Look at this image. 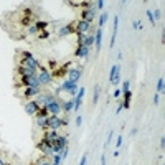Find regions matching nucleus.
<instances>
[{
  "instance_id": "1",
  "label": "nucleus",
  "mask_w": 165,
  "mask_h": 165,
  "mask_svg": "<svg viewBox=\"0 0 165 165\" xmlns=\"http://www.w3.org/2000/svg\"><path fill=\"white\" fill-rule=\"evenodd\" d=\"M17 55H18V58H17V65H20V66H28V68L36 69V71H38V68L41 66L40 59H36L30 51L18 50V51H17Z\"/></svg>"
},
{
  "instance_id": "2",
  "label": "nucleus",
  "mask_w": 165,
  "mask_h": 165,
  "mask_svg": "<svg viewBox=\"0 0 165 165\" xmlns=\"http://www.w3.org/2000/svg\"><path fill=\"white\" fill-rule=\"evenodd\" d=\"M26 89V88H40V81L36 76H18L15 81V89Z\"/></svg>"
},
{
  "instance_id": "3",
  "label": "nucleus",
  "mask_w": 165,
  "mask_h": 165,
  "mask_svg": "<svg viewBox=\"0 0 165 165\" xmlns=\"http://www.w3.org/2000/svg\"><path fill=\"white\" fill-rule=\"evenodd\" d=\"M36 79L40 81V86H48V84H51L53 81V76H51V71L46 68V66H40L38 68V71H36Z\"/></svg>"
},
{
  "instance_id": "4",
  "label": "nucleus",
  "mask_w": 165,
  "mask_h": 165,
  "mask_svg": "<svg viewBox=\"0 0 165 165\" xmlns=\"http://www.w3.org/2000/svg\"><path fill=\"white\" fill-rule=\"evenodd\" d=\"M68 125V121L61 119L59 116H48V124H46V129H51V131H59L61 127Z\"/></svg>"
},
{
  "instance_id": "5",
  "label": "nucleus",
  "mask_w": 165,
  "mask_h": 165,
  "mask_svg": "<svg viewBox=\"0 0 165 165\" xmlns=\"http://www.w3.org/2000/svg\"><path fill=\"white\" fill-rule=\"evenodd\" d=\"M35 147H36V150H38L43 157H46V158H53V155H55V152H53V145L46 144L45 140H41V139H40V142L35 144Z\"/></svg>"
},
{
  "instance_id": "6",
  "label": "nucleus",
  "mask_w": 165,
  "mask_h": 165,
  "mask_svg": "<svg viewBox=\"0 0 165 165\" xmlns=\"http://www.w3.org/2000/svg\"><path fill=\"white\" fill-rule=\"evenodd\" d=\"M59 88H61V91L63 92H68L71 98H76V94H78V91H79L78 83H71V81H68V79H65Z\"/></svg>"
},
{
  "instance_id": "7",
  "label": "nucleus",
  "mask_w": 165,
  "mask_h": 165,
  "mask_svg": "<svg viewBox=\"0 0 165 165\" xmlns=\"http://www.w3.org/2000/svg\"><path fill=\"white\" fill-rule=\"evenodd\" d=\"M96 17H98L96 5L91 7V8H88V10H81V12H79V20H84V22L91 23V25H92V20H96Z\"/></svg>"
},
{
  "instance_id": "8",
  "label": "nucleus",
  "mask_w": 165,
  "mask_h": 165,
  "mask_svg": "<svg viewBox=\"0 0 165 165\" xmlns=\"http://www.w3.org/2000/svg\"><path fill=\"white\" fill-rule=\"evenodd\" d=\"M83 76V68L81 66H74V68H69L68 69V74H66V79L71 81V83H78Z\"/></svg>"
},
{
  "instance_id": "9",
  "label": "nucleus",
  "mask_w": 165,
  "mask_h": 165,
  "mask_svg": "<svg viewBox=\"0 0 165 165\" xmlns=\"http://www.w3.org/2000/svg\"><path fill=\"white\" fill-rule=\"evenodd\" d=\"M89 28H91V23H88L84 20H74V35H86V33L89 32Z\"/></svg>"
},
{
  "instance_id": "10",
  "label": "nucleus",
  "mask_w": 165,
  "mask_h": 165,
  "mask_svg": "<svg viewBox=\"0 0 165 165\" xmlns=\"http://www.w3.org/2000/svg\"><path fill=\"white\" fill-rule=\"evenodd\" d=\"M59 137V132L58 131H51V129H45L43 131V135H41V140H45L46 144L53 145L56 142V139Z\"/></svg>"
},
{
  "instance_id": "11",
  "label": "nucleus",
  "mask_w": 165,
  "mask_h": 165,
  "mask_svg": "<svg viewBox=\"0 0 165 165\" xmlns=\"http://www.w3.org/2000/svg\"><path fill=\"white\" fill-rule=\"evenodd\" d=\"M23 109H25L26 116L35 117V116H36V112H38V109H40V106L36 104V101H35V99H30V101H26V102H25Z\"/></svg>"
},
{
  "instance_id": "12",
  "label": "nucleus",
  "mask_w": 165,
  "mask_h": 165,
  "mask_svg": "<svg viewBox=\"0 0 165 165\" xmlns=\"http://www.w3.org/2000/svg\"><path fill=\"white\" fill-rule=\"evenodd\" d=\"M59 101H61V98H58L56 101H55V102H51V104L45 106L50 116H59V114L63 112V109H61V104H59Z\"/></svg>"
},
{
  "instance_id": "13",
  "label": "nucleus",
  "mask_w": 165,
  "mask_h": 165,
  "mask_svg": "<svg viewBox=\"0 0 165 165\" xmlns=\"http://www.w3.org/2000/svg\"><path fill=\"white\" fill-rule=\"evenodd\" d=\"M15 74L17 76H36V69H32L28 66H15Z\"/></svg>"
},
{
  "instance_id": "14",
  "label": "nucleus",
  "mask_w": 165,
  "mask_h": 165,
  "mask_svg": "<svg viewBox=\"0 0 165 165\" xmlns=\"http://www.w3.org/2000/svg\"><path fill=\"white\" fill-rule=\"evenodd\" d=\"M41 92H43L41 86H40V88H26V89H23V91L20 92L18 96H22V98H36Z\"/></svg>"
},
{
  "instance_id": "15",
  "label": "nucleus",
  "mask_w": 165,
  "mask_h": 165,
  "mask_svg": "<svg viewBox=\"0 0 165 165\" xmlns=\"http://www.w3.org/2000/svg\"><path fill=\"white\" fill-rule=\"evenodd\" d=\"M69 35H74V22L61 26L58 30V38H65V36H69Z\"/></svg>"
},
{
  "instance_id": "16",
  "label": "nucleus",
  "mask_w": 165,
  "mask_h": 165,
  "mask_svg": "<svg viewBox=\"0 0 165 165\" xmlns=\"http://www.w3.org/2000/svg\"><path fill=\"white\" fill-rule=\"evenodd\" d=\"M119 76H121V66L114 65L111 68V74H109V81H111V84L119 86Z\"/></svg>"
},
{
  "instance_id": "17",
  "label": "nucleus",
  "mask_w": 165,
  "mask_h": 165,
  "mask_svg": "<svg viewBox=\"0 0 165 165\" xmlns=\"http://www.w3.org/2000/svg\"><path fill=\"white\" fill-rule=\"evenodd\" d=\"M73 55H74V58H88V55H89V48H86L84 45H78Z\"/></svg>"
},
{
  "instance_id": "18",
  "label": "nucleus",
  "mask_w": 165,
  "mask_h": 165,
  "mask_svg": "<svg viewBox=\"0 0 165 165\" xmlns=\"http://www.w3.org/2000/svg\"><path fill=\"white\" fill-rule=\"evenodd\" d=\"M94 46H96V51H99L102 46V28H98L94 33Z\"/></svg>"
},
{
  "instance_id": "19",
  "label": "nucleus",
  "mask_w": 165,
  "mask_h": 165,
  "mask_svg": "<svg viewBox=\"0 0 165 165\" xmlns=\"http://www.w3.org/2000/svg\"><path fill=\"white\" fill-rule=\"evenodd\" d=\"M59 104H61V109H63V112H71L73 111V106H74V101L71 99H66V101H59Z\"/></svg>"
},
{
  "instance_id": "20",
  "label": "nucleus",
  "mask_w": 165,
  "mask_h": 165,
  "mask_svg": "<svg viewBox=\"0 0 165 165\" xmlns=\"http://www.w3.org/2000/svg\"><path fill=\"white\" fill-rule=\"evenodd\" d=\"M117 25H119V17H116V18H114V25H112V36H111L109 48H112L114 43H116V36H117Z\"/></svg>"
},
{
  "instance_id": "21",
  "label": "nucleus",
  "mask_w": 165,
  "mask_h": 165,
  "mask_svg": "<svg viewBox=\"0 0 165 165\" xmlns=\"http://www.w3.org/2000/svg\"><path fill=\"white\" fill-rule=\"evenodd\" d=\"M46 124H48V117H35V125L41 129V131H45L46 129Z\"/></svg>"
},
{
  "instance_id": "22",
  "label": "nucleus",
  "mask_w": 165,
  "mask_h": 165,
  "mask_svg": "<svg viewBox=\"0 0 165 165\" xmlns=\"http://www.w3.org/2000/svg\"><path fill=\"white\" fill-rule=\"evenodd\" d=\"M48 25H50V23H48L46 20H36V22H35V26L38 28V32H43V30H48Z\"/></svg>"
},
{
  "instance_id": "23",
  "label": "nucleus",
  "mask_w": 165,
  "mask_h": 165,
  "mask_svg": "<svg viewBox=\"0 0 165 165\" xmlns=\"http://www.w3.org/2000/svg\"><path fill=\"white\" fill-rule=\"evenodd\" d=\"M92 45H94V33H86L84 46H86V48H91Z\"/></svg>"
},
{
  "instance_id": "24",
  "label": "nucleus",
  "mask_w": 165,
  "mask_h": 165,
  "mask_svg": "<svg viewBox=\"0 0 165 165\" xmlns=\"http://www.w3.org/2000/svg\"><path fill=\"white\" fill-rule=\"evenodd\" d=\"M107 18H109L107 12H102V13H101V17H99V20H98V28H102V26H104V23L107 22Z\"/></svg>"
},
{
  "instance_id": "25",
  "label": "nucleus",
  "mask_w": 165,
  "mask_h": 165,
  "mask_svg": "<svg viewBox=\"0 0 165 165\" xmlns=\"http://www.w3.org/2000/svg\"><path fill=\"white\" fill-rule=\"evenodd\" d=\"M99 92H101V88H99V84H96V86H94V94H92V104H98Z\"/></svg>"
},
{
  "instance_id": "26",
  "label": "nucleus",
  "mask_w": 165,
  "mask_h": 165,
  "mask_svg": "<svg viewBox=\"0 0 165 165\" xmlns=\"http://www.w3.org/2000/svg\"><path fill=\"white\" fill-rule=\"evenodd\" d=\"M50 30H43V32H40L38 35H36V38L38 40H46V38H50Z\"/></svg>"
},
{
  "instance_id": "27",
  "label": "nucleus",
  "mask_w": 165,
  "mask_h": 165,
  "mask_svg": "<svg viewBox=\"0 0 165 165\" xmlns=\"http://www.w3.org/2000/svg\"><path fill=\"white\" fill-rule=\"evenodd\" d=\"M164 84H165V79L164 78H158V81H157V94L164 92Z\"/></svg>"
},
{
  "instance_id": "28",
  "label": "nucleus",
  "mask_w": 165,
  "mask_h": 165,
  "mask_svg": "<svg viewBox=\"0 0 165 165\" xmlns=\"http://www.w3.org/2000/svg\"><path fill=\"white\" fill-rule=\"evenodd\" d=\"M48 116H50V114H48V111H46V107H40L35 117H48Z\"/></svg>"
},
{
  "instance_id": "29",
  "label": "nucleus",
  "mask_w": 165,
  "mask_h": 165,
  "mask_svg": "<svg viewBox=\"0 0 165 165\" xmlns=\"http://www.w3.org/2000/svg\"><path fill=\"white\" fill-rule=\"evenodd\" d=\"M58 68V61H55V59H48V69L53 71V69H56Z\"/></svg>"
},
{
  "instance_id": "30",
  "label": "nucleus",
  "mask_w": 165,
  "mask_h": 165,
  "mask_svg": "<svg viewBox=\"0 0 165 165\" xmlns=\"http://www.w3.org/2000/svg\"><path fill=\"white\" fill-rule=\"evenodd\" d=\"M131 89V81L129 79H125L124 83H122V88H121V91L124 92V91H129Z\"/></svg>"
},
{
  "instance_id": "31",
  "label": "nucleus",
  "mask_w": 165,
  "mask_h": 165,
  "mask_svg": "<svg viewBox=\"0 0 165 165\" xmlns=\"http://www.w3.org/2000/svg\"><path fill=\"white\" fill-rule=\"evenodd\" d=\"M36 165H51V162L46 160V157H40V160L36 162Z\"/></svg>"
},
{
  "instance_id": "32",
  "label": "nucleus",
  "mask_w": 165,
  "mask_h": 165,
  "mask_svg": "<svg viewBox=\"0 0 165 165\" xmlns=\"http://www.w3.org/2000/svg\"><path fill=\"white\" fill-rule=\"evenodd\" d=\"M73 101H74L73 111H74V112H78V111H79V106H81V101H79V99H76V98H73Z\"/></svg>"
},
{
  "instance_id": "33",
  "label": "nucleus",
  "mask_w": 165,
  "mask_h": 165,
  "mask_svg": "<svg viewBox=\"0 0 165 165\" xmlns=\"http://www.w3.org/2000/svg\"><path fill=\"white\" fill-rule=\"evenodd\" d=\"M84 92H86V89H84V88H79L78 94H76V99H79V101H83V98H84Z\"/></svg>"
},
{
  "instance_id": "34",
  "label": "nucleus",
  "mask_w": 165,
  "mask_h": 165,
  "mask_svg": "<svg viewBox=\"0 0 165 165\" xmlns=\"http://www.w3.org/2000/svg\"><path fill=\"white\" fill-rule=\"evenodd\" d=\"M68 154H69V149H68V147H65L63 150L59 152V155H61V160H65V158L68 157Z\"/></svg>"
},
{
  "instance_id": "35",
  "label": "nucleus",
  "mask_w": 165,
  "mask_h": 165,
  "mask_svg": "<svg viewBox=\"0 0 165 165\" xmlns=\"http://www.w3.org/2000/svg\"><path fill=\"white\" fill-rule=\"evenodd\" d=\"M152 17H154V20H155V23H157V20H160V17H162V13H160V10H155V12H152Z\"/></svg>"
},
{
  "instance_id": "36",
  "label": "nucleus",
  "mask_w": 165,
  "mask_h": 165,
  "mask_svg": "<svg viewBox=\"0 0 165 165\" xmlns=\"http://www.w3.org/2000/svg\"><path fill=\"white\" fill-rule=\"evenodd\" d=\"M76 36H78V45H84L86 35H83V33H81V35H76Z\"/></svg>"
},
{
  "instance_id": "37",
  "label": "nucleus",
  "mask_w": 165,
  "mask_h": 165,
  "mask_svg": "<svg viewBox=\"0 0 165 165\" xmlns=\"http://www.w3.org/2000/svg\"><path fill=\"white\" fill-rule=\"evenodd\" d=\"M132 28H134V30H140V28H142L140 22H139V20H134V22H132Z\"/></svg>"
},
{
  "instance_id": "38",
  "label": "nucleus",
  "mask_w": 165,
  "mask_h": 165,
  "mask_svg": "<svg viewBox=\"0 0 165 165\" xmlns=\"http://www.w3.org/2000/svg\"><path fill=\"white\" fill-rule=\"evenodd\" d=\"M147 18L150 20L152 25H155V20H154V17H152V10H147Z\"/></svg>"
},
{
  "instance_id": "39",
  "label": "nucleus",
  "mask_w": 165,
  "mask_h": 165,
  "mask_svg": "<svg viewBox=\"0 0 165 165\" xmlns=\"http://www.w3.org/2000/svg\"><path fill=\"white\" fill-rule=\"evenodd\" d=\"M102 8H104V2H102V0L96 2V10H102Z\"/></svg>"
},
{
  "instance_id": "40",
  "label": "nucleus",
  "mask_w": 165,
  "mask_h": 165,
  "mask_svg": "<svg viewBox=\"0 0 165 165\" xmlns=\"http://www.w3.org/2000/svg\"><path fill=\"white\" fill-rule=\"evenodd\" d=\"M66 5H69V7H73V8H76V7H79V2H66Z\"/></svg>"
},
{
  "instance_id": "41",
  "label": "nucleus",
  "mask_w": 165,
  "mask_h": 165,
  "mask_svg": "<svg viewBox=\"0 0 165 165\" xmlns=\"http://www.w3.org/2000/svg\"><path fill=\"white\" fill-rule=\"evenodd\" d=\"M121 145H122V135H119V137L116 139V147H117V149H119Z\"/></svg>"
},
{
  "instance_id": "42",
  "label": "nucleus",
  "mask_w": 165,
  "mask_h": 165,
  "mask_svg": "<svg viewBox=\"0 0 165 165\" xmlns=\"http://www.w3.org/2000/svg\"><path fill=\"white\" fill-rule=\"evenodd\" d=\"M112 137H114V132L111 131V132H109V135H107V139H106V145H107L109 142H111V139H112Z\"/></svg>"
},
{
  "instance_id": "43",
  "label": "nucleus",
  "mask_w": 165,
  "mask_h": 165,
  "mask_svg": "<svg viewBox=\"0 0 165 165\" xmlns=\"http://www.w3.org/2000/svg\"><path fill=\"white\" fill-rule=\"evenodd\" d=\"M121 96H122V91H121V89H116V91H114V98H121Z\"/></svg>"
},
{
  "instance_id": "44",
  "label": "nucleus",
  "mask_w": 165,
  "mask_h": 165,
  "mask_svg": "<svg viewBox=\"0 0 165 165\" xmlns=\"http://www.w3.org/2000/svg\"><path fill=\"white\" fill-rule=\"evenodd\" d=\"M164 147H165V137L162 135L160 137V150H164Z\"/></svg>"
},
{
  "instance_id": "45",
  "label": "nucleus",
  "mask_w": 165,
  "mask_h": 165,
  "mask_svg": "<svg viewBox=\"0 0 165 165\" xmlns=\"http://www.w3.org/2000/svg\"><path fill=\"white\" fill-rule=\"evenodd\" d=\"M158 102H160V96H158V94H155V96H154V104L158 106Z\"/></svg>"
},
{
  "instance_id": "46",
  "label": "nucleus",
  "mask_w": 165,
  "mask_h": 165,
  "mask_svg": "<svg viewBox=\"0 0 165 165\" xmlns=\"http://www.w3.org/2000/svg\"><path fill=\"white\" fill-rule=\"evenodd\" d=\"M86 162H88V155H83V158H81V162H79V165H86Z\"/></svg>"
},
{
  "instance_id": "47",
  "label": "nucleus",
  "mask_w": 165,
  "mask_h": 165,
  "mask_svg": "<svg viewBox=\"0 0 165 165\" xmlns=\"http://www.w3.org/2000/svg\"><path fill=\"white\" fill-rule=\"evenodd\" d=\"M81 124H83V117H81V116H78V117H76V125L79 127Z\"/></svg>"
},
{
  "instance_id": "48",
  "label": "nucleus",
  "mask_w": 165,
  "mask_h": 165,
  "mask_svg": "<svg viewBox=\"0 0 165 165\" xmlns=\"http://www.w3.org/2000/svg\"><path fill=\"white\" fill-rule=\"evenodd\" d=\"M122 109H124V107H122V102H119V106H117V114L122 111Z\"/></svg>"
},
{
  "instance_id": "49",
  "label": "nucleus",
  "mask_w": 165,
  "mask_h": 165,
  "mask_svg": "<svg viewBox=\"0 0 165 165\" xmlns=\"http://www.w3.org/2000/svg\"><path fill=\"white\" fill-rule=\"evenodd\" d=\"M101 165H106V155H102V157H101Z\"/></svg>"
},
{
  "instance_id": "50",
  "label": "nucleus",
  "mask_w": 165,
  "mask_h": 165,
  "mask_svg": "<svg viewBox=\"0 0 165 165\" xmlns=\"http://www.w3.org/2000/svg\"><path fill=\"white\" fill-rule=\"evenodd\" d=\"M0 165H7L5 162H3V160H2V157H0Z\"/></svg>"
},
{
  "instance_id": "51",
  "label": "nucleus",
  "mask_w": 165,
  "mask_h": 165,
  "mask_svg": "<svg viewBox=\"0 0 165 165\" xmlns=\"http://www.w3.org/2000/svg\"><path fill=\"white\" fill-rule=\"evenodd\" d=\"M7 165H23V164H7Z\"/></svg>"
}]
</instances>
